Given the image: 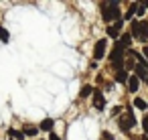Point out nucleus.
Masks as SVG:
<instances>
[{"mask_svg":"<svg viewBox=\"0 0 148 140\" xmlns=\"http://www.w3.org/2000/svg\"><path fill=\"white\" fill-rule=\"evenodd\" d=\"M101 16L106 23L120 21V2H103L101 4Z\"/></svg>","mask_w":148,"mask_h":140,"instance_id":"nucleus-1","label":"nucleus"},{"mask_svg":"<svg viewBox=\"0 0 148 140\" xmlns=\"http://www.w3.org/2000/svg\"><path fill=\"white\" fill-rule=\"evenodd\" d=\"M110 59H112V65L116 67V71H120L122 69V65H124V49L116 43V47H114V51L110 53Z\"/></svg>","mask_w":148,"mask_h":140,"instance_id":"nucleus-2","label":"nucleus"},{"mask_svg":"<svg viewBox=\"0 0 148 140\" xmlns=\"http://www.w3.org/2000/svg\"><path fill=\"white\" fill-rule=\"evenodd\" d=\"M128 116H124V118H120V128L124 130V132H128L134 124H136V118H134V112H132V106H128Z\"/></svg>","mask_w":148,"mask_h":140,"instance_id":"nucleus-3","label":"nucleus"},{"mask_svg":"<svg viewBox=\"0 0 148 140\" xmlns=\"http://www.w3.org/2000/svg\"><path fill=\"white\" fill-rule=\"evenodd\" d=\"M106 49H108V41H106V39H99V41L95 43V47H93V59H95V61L103 59Z\"/></svg>","mask_w":148,"mask_h":140,"instance_id":"nucleus-4","label":"nucleus"},{"mask_svg":"<svg viewBox=\"0 0 148 140\" xmlns=\"http://www.w3.org/2000/svg\"><path fill=\"white\" fill-rule=\"evenodd\" d=\"M136 37H138L140 41H148V23H146V21H138Z\"/></svg>","mask_w":148,"mask_h":140,"instance_id":"nucleus-5","label":"nucleus"},{"mask_svg":"<svg viewBox=\"0 0 148 140\" xmlns=\"http://www.w3.org/2000/svg\"><path fill=\"white\" fill-rule=\"evenodd\" d=\"M122 33V19L120 21H116V23H112L110 27H108V37H112V39H118V35Z\"/></svg>","mask_w":148,"mask_h":140,"instance_id":"nucleus-6","label":"nucleus"},{"mask_svg":"<svg viewBox=\"0 0 148 140\" xmlns=\"http://www.w3.org/2000/svg\"><path fill=\"white\" fill-rule=\"evenodd\" d=\"M93 106H95V110H99V112L106 108V97L101 95L99 89H93Z\"/></svg>","mask_w":148,"mask_h":140,"instance_id":"nucleus-7","label":"nucleus"},{"mask_svg":"<svg viewBox=\"0 0 148 140\" xmlns=\"http://www.w3.org/2000/svg\"><path fill=\"white\" fill-rule=\"evenodd\" d=\"M118 45H120V47H122V49L126 51V49H128V47L132 45V35H130V33H124V35L120 37V41H118Z\"/></svg>","mask_w":148,"mask_h":140,"instance_id":"nucleus-8","label":"nucleus"},{"mask_svg":"<svg viewBox=\"0 0 148 140\" xmlns=\"http://www.w3.org/2000/svg\"><path fill=\"white\" fill-rule=\"evenodd\" d=\"M126 83H128V89H130V91L134 93V91H138V85H140V79H138L136 75H130Z\"/></svg>","mask_w":148,"mask_h":140,"instance_id":"nucleus-9","label":"nucleus"},{"mask_svg":"<svg viewBox=\"0 0 148 140\" xmlns=\"http://www.w3.org/2000/svg\"><path fill=\"white\" fill-rule=\"evenodd\" d=\"M134 75L138 77V79H148V73H146V65H136V71H134Z\"/></svg>","mask_w":148,"mask_h":140,"instance_id":"nucleus-10","label":"nucleus"},{"mask_svg":"<svg viewBox=\"0 0 148 140\" xmlns=\"http://www.w3.org/2000/svg\"><path fill=\"white\" fill-rule=\"evenodd\" d=\"M128 77H130V75H128V71H126V69H120V71H116V75H114V79H116L118 83H126V81H128Z\"/></svg>","mask_w":148,"mask_h":140,"instance_id":"nucleus-11","label":"nucleus"},{"mask_svg":"<svg viewBox=\"0 0 148 140\" xmlns=\"http://www.w3.org/2000/svg\"><path fill=\"white\" fill-rule=\"evenodd\" d=\"M53 126H55V122H53V118H45L43 122H41V130H45V132H53Z\"/></svg>","mask_w":148,"mask_h":140,"instance_id":"nucleus-12","label":"nucleus"},{"mask_svg":"<svg viewBox=\"0 0 148 140\" xmlns=\"http://www.w3.org/2000/svg\"><path fill=\"white\" fill-rule=\"evenodd\" d=\"M91 93H93V87H91V85H83L81 91H79V97H87V95H91Z\"/></svg>","mask_w":148,"mask_h":140,"instance_id":"nucleus-13","label":"nucleus"},{"mask_svg":"<svg viewBox=\"0 0 148 140\" xmlns=\"http://www.w3.org/2000/svg\"><path fill=\"white\" fill-rule=\"evenodd\" d=\"M134 106H136L138 110H146V108H148V104H146L142 97H136V100H134Z\"/></svg>","mask_w":148,"mask_h":140,"instance_id":"nucleus-14","label":"nucleus"},{"mask_svg":"<svg viewBox=\"0 0 148 140\" xmlns=\"http://www.w3.org/2000/svg\"><path fill=\"white\" fill-rule=\"evenodd\" d=\"M37 132H39V130H37L35 126H27V128L23 130V134H25V136H37Z\"/></svg>","mask_w":148,"mask_h":140,"instance_id":"nucleus-15","label":"nucleus"},{"mask_svg":"<svg viewBox=\"0 0 148 140\" xmlns=\"http://www.w3.org/2000/svg\"><path fill=\"white\" fill-rule=\"evenodd\" d=\"M8 39H10V35H8V31H6V29H2V27H0V41H2V43H8Z\"/></svg>","mask_w":148,"mask_h":140,"instance_id":"nucleus-16","label":"nucleus"},{"mask_svg":"<svg viewBox=\"0 0 148 140\" xmlns=\"http://www.w3.org/2000/svg\"><path fill=\"white\" fill-rule=\"evenodd\" d=\"M136 6H138V2L130 4V8H128V12H126V19H130V21H132V16H134V12H136Z\"/></svg>","mask_w":148,"mask_h":140,"instance_id":"nucleus-17","label":"nucleus"},{"mask_svg":"<svg viewBox=\"0 0 148 140\" xmlns=\"http://www.w3.org/2000/svg\"><path fill=\"white\" fill-rule=\"evenodd\" d=\"M8 134H10L12 138H18V140H25V134H23L21 130H8Z\"/></svg>","mask_w":148,"mask_h":140,"instance_id":"nucleus-18","label":"nucleus"},{"mask_svg":"<svg viewBox=\"0 0 148 140\" xmlns=\"http://www.w3.org/2000/svg\"><path fill=\"white\" fill-rule=\"evenodd\" d=\"M144 12H146V6H144V4H138V6H136V14H138V16H144Z\"/></svg>","mask_w":148,"mask_h":140,"instance_id":"nucleus-19","label":"nucleus"},{"mask_svg":"<svg viewBox=\"0 0 148 140\" xmlns=\"http://www.w3.org/2000/svg\"><path fill=\"white\" fill-rule=\"evenodd\" d=\"M142 128H144V134L148 136V114H144V120H142Z\"/></svg>","mask_w":148,"mask_h":140,"instance_id":"nucleus-20","label":"nucleus"},{"mask_svg":"<svg viewBox=\"0 0 148 140\" xmlns=\"http://www.w3.org/2000/svg\"><path fill=\"white\" fill-rule=\"evenodd\" d=\"M47 140H61V138H59V136H57V134H53V132H51V134H49V138H47Z\"/></svg>","mask_w":148,"mask_h":140,"instance_id":"nucleus-21","label":"nucleus"},{"mask_svg":"<svg viewBox=\"0 0 148 140\" xmlns=\"http://www.w3.org/2000/svg\"><path fill=\"white\" fill-rule=\"evenodd\" d=\"M103 138H106V140H114V136H112L110 132H103Z\"/></svg>","mask_w":148,"mask_h":140,"instance_id":"nucleus-22","label":"nucleus"},{"mask_svg":"<svg viewBox=\"0 0 148 140\" xmlns=\"http://www.w3.org/2000/svg\"><path fill=\"white\" fill-rule=\"evenodd\" d=\"M142 57H146V59H148V45L144 47V51H142Z\"/></svg>","mask_w":148,"mask_h":140,"instance_id":"nucleus-23","label":"nucleus"},{"mask_svg":"<svg viewBox=\"0 0 148 140\" xmlns=\"http://www.w3.org/2000/svg\"><path fill=\"white\" fill-rule=\"evenodd\" d=\"M138 140H148V136H146V134H144V136H140V138H138Z\"/></svg>","mask_w":148,"mask_h":140,"instance_id":"nucleus-24","label":"nucleus"},{"mask_svg":"<svg viewBox=\"0 0 148 140\" xmlns=\"http://www.w3.org/2000/svg\"><path fill=\"white\" fill-rule=\"evenodd\" d=\"M146 83H148V79H146Z\"/></svg>","mask_w":148,"mask_h":140,"instance_id":"nucleus-25","label":"nucleus"},{"mask_svg":"<svg viewBox=\"0 0 148 140\" xmlns=\"http://www.w3.org/2000/svg\"><path fill=\"white\" fill-rule=\"evenodd\" d=\"M146 65H148V61H146Z\"/></svg>","mask_w":148,"mask_h":140,"instance_id":"nucleus-26","label":"nucleus"}]
</instances>
